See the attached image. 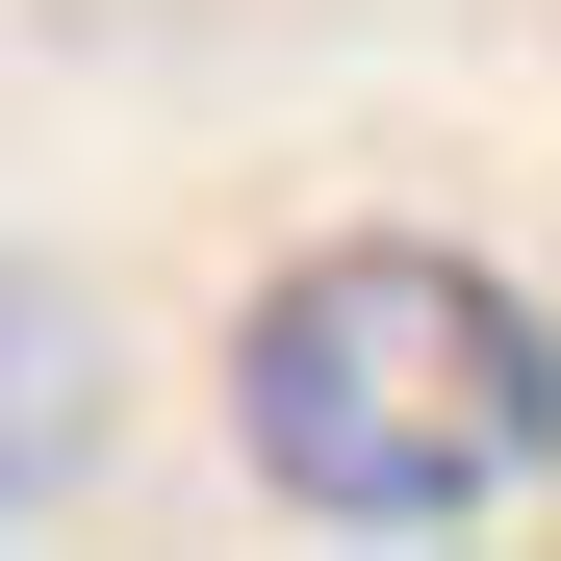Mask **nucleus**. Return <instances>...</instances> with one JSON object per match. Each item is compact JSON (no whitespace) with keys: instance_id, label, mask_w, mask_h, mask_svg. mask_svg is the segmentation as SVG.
<instances>
[{"instance_id":"obj_1","label":"nucleus","mask_w":561,"mask_h":561,"mask_svg":"<svg viewBox=\"0 0 561 561\" xmlns=\"http://www.w3.org/2000/svg\"><path fill=\"white\" fill-rule=\"evenodd\" d=\"M230 459L307 536H485L561 485V307L459 230H307L230 307Z\"/></svg>"},{"instance_id":"obj_2","label":"nucleus","mask_w":561,"mask_h":561,"mask_svg":"<svg viewBox=\"0 0 561 561\" xmlns=\"http://www.w3.org/2000/svg\"><path fill=\"white\" fill-rule=\"evenodd\" d=\"M77 459H103V307L51 255H0V511H51Z\"/></svg>"}]
</instances>
